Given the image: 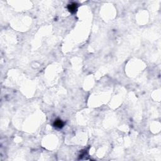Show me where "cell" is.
<instances>
[{
  "mask_svg": "<svg viewBox=\"0 0 161 161\" xmlns=\"http://www.w3.org/2000/svg\"><path fill=\"white\" fill-rule=\"evenodd\" d=\"M78 3L75 2H72L70 4H69L67 6V9L71 12V13H74L76 12L77 9H78Z\"/></svg>",
  "mask_w": 161,
  "mask_h": 161,
  "instance_id": "1",
  "label": "cell"
},
{
  "mask_svg": "<svg viewBox=\"0 0 161 161\" xmlns=\"http://www.w3.org/2000/svg\"><path fill=\"white\" fill-rule=\"evenodd\" d=\"M64 125V123L60 119H57L55 120L54 123H53V126L58 128H62Z\"/></svg>",
  "mask_w": 161,
  "mask_h": 161,
  "instance_id": "2",
  "label": "cell"
}]
</instances>
